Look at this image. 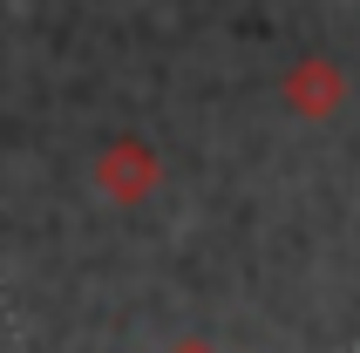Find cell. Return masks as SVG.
I'll use <instances>...</instances> for the list:
<instances>
[{
	"label": "cell",
	"instance_id": "cell-1",
	"mask_svg": "<svg viewBox=\"0 0 360 353\" xmlns=\"http://www.w3.org/2000/svg\"><path fill=\"white\" fill-rule=\"evenodd\" d=\"M285 102H292L300 116H326V109L340 102V68H333V61H300V68L285 75Z\"/></svg>",
	"mask_w": 360,
	"mask_h": 353
},
{
	"label": "cell",
	"instance_id": "cell-2",
	"mask_svg": "<svg viewBox=\"0 0 360 353\" xmlns=\"http://www.w3.org/2000/svg\"><path fill=\"white\" fill-rule=\"evenodd\" d=\"M102 184H109V191H143V184H150V157H143V143H116V150L102 157Z\"/></svg>",
	"mask_w": 360,
	"mask_h": 353
}]
</instances>
